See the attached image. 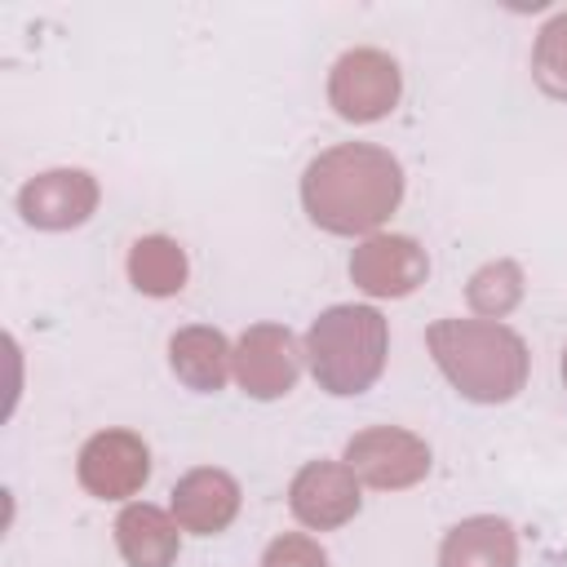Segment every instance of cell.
Listing matches in <instances>:
<instances>
[{
  "instance_id": "7a4b0ae2",
  "label": "cell",
  "mask_w": 567,
  "mask_h": 567,
  "mask_svg": "<svg viewBox=\"0 0 567 567\" xmlns=\"http://www.w3.org/2000/svg\"><path fill=\"white\" fill-rule=\"evenodd\" d=\"M425 346L452 390L470 403H509L532 372L527 341L496 319H434Z\"/></svg>"
},
{
  "instance_id": "4fadbf2b",
  "label": "cell",
  "mask_w": 567,
  "mask_h": 567,
  "mask_svg": "<svg viewBox=\"0 0 567 567\" xmlns=\"http://www.w3.org/2000/svg\"><path fill=\"white\" fill-rule=\"evenodd\" d=\"M115 549L128 567H173L182 554V527L168 509L133 501L115 518Z\"/></svg>"
},
{
  "instance_id": "6da1fadb",
  "label": "cell",
  "mask_w": 567,
  "mask_h": 567,
  "mask_svg": "<svg viewBox=\"0 0 567 567\" xmlns=\"http://www.w3.org/2000/svg\"><path fill=\"white\" fill-rule=\"evenodd\" d=\"M403 204V164L372 142L319 151L301 173V208L328 235H377Z\"/></svg>"
},
{
  "instance_id": "5bb4252c",
  "label": "cell",
  "mask_w": 567,
  "mask_h": 567,
  "mask_svg": "<svg viewBox=\"0 0 567 567\" xmlns=\"http://www.w3.org/2000/svg\"><path fill=\"white\" fill-rule=\"evenodd\" d=\"M439 567H518L514 523L501 514L461 518L439 545Z\"/></svg>"
},
{
  "instance_id": "30bf717a",
  "label": "cell",
  "mask_w": 567,
  "mask_h": 567,
  "mask_svg": "<svg viewBox=\"0 0 567 567\" xmlns=\"http://www.w3.org/2000/svg\"><path fill=\"white\" fill-rule=\"evenodd\" d=\"M97 177L89 168H44L22 182L18 213L35 230H75L97 213Z\"/></svg>"
},
{
  "instance_id": "d6986e66",
  "label": "cell",
  "mask_w": 567,
  "mask_h": 567,
  "mask_svg": "<svg viewBox=\"0 0 567 567\" xmlns=\"http://www.w3.org/2000/svg\"><path fill=\"white\" fill-rule=\"evenodd\" d=\"M563 385H567V346H563Z\"/></svg>"
},
{
  "instance_id": "e0dca14e",
  "label": "cell",
  "mask_w": 567,
  "mask_h": 567,
  "mask_svg": "<svg viewBox=\"0 0 567 567\" xmlns=\"http://www.w3.org/2000/svg\"><path fill=\"white\" fill-rule=\"evenodd\" d=\"M532 80L540 84V93L567 102V9L554 13L532 44Z\"/></svg>"
},
{
  "instance_id": "8992f818",
  "label": "cell",
  "mask_w": 567,
  "mask_h": 567,
  "mask_svg": "<svg viewBox=\"0 0 567 567\" xmlns=\"http://www.w3.org/2000/svg\"><path fill=\"white\" fill-rule=\"evenodd\" d=\"M306 346L284 323H252L235 341V381L248 399H284L301 377Z\"/></svg>"
},
{
  "instance_id": "2e32d148",
  "label": "cell",
  "mask_w": 567,
  "mask_h": 567,
  "mask_svg": "<svg viewBox=\"0 0 567 567\" xmlns=\"http://www.w3.org/2000/svg\"><path fill=\"white\" fill-rule=\"evenodd\" d=\"M523 292H527V275H523V266L509 261V257H496V261L478 266V270L470 275V284H465L470 310H474L478 319H496V323L523 301Z\"/></svg>"
},
{
  "instance_id": "3957f363",
  "label": "cell",
  "mask_w": 567,
  "mask_h": 567,
  "mask_svg": "<svg viewBox=\"0 0 567 567\" xmlns=\"http://www.w3.org/2000/svg\"><path fill=\"white\" fill-rule=\"evenodd\" d=\"M306 363L319 390L354 399L372 390L390 359V323L377 306H328L306 328Z\"/></svg>"
},
{
  "instance_id": "9a60e30c",
  "label": "cell",
  "mask_w": 567,
  "mask_h": 567,
  "mask_svg": "<svg viewBox=\"0 0 567 567\" xmlns=\"http://www.w3.org/2000/svg\"><path fill=\"white\" fill-rule=\"evenodd\" d=\"M124 266H128V284L142 297H177L186 288V275H190L186 248L177 239H168V235H142V239H133Z\"/></svg>"
},
{
  "instance_id": "8fae6325",
  "label": "cell",
  "mask_w": 567,
  "mask_h": 567,
  "mask_svg": "<svg viewBox=\"0 0 567 567\" xmlns=\"http://www.w3.org/2000/svg\"><path fill=\"white\" fill-rule=\"evenodd\" d=\"M239 505H244V492H239L235 474H226L217 465L186 470L173 483V496H168V514L190 536H217V532H226L239 518Z\"/></svg>"
},
{
  "instance_id": "5b68a950",
  "label": "cell",
  "mask_w": 567,
  "mask_h": 567,
  "mask_svg": "<svg viewBox=\"0 0 567 567\" xmlns=\"http://www.w3.org/2000/svg\"><path fill=\"white\" fill-rule=\"evenodd\" d=\"M363 487L403 492L430 474V443L403 425H368L346 443L341 456Z\"/></svg>"
},
{
  "instance_id": "52a82bcc",
  "label": "cell",
  "mask_w": 567,
  "mask_h": 567,
  "mask_svg": "<svg viewBox=\"0 0 567 567\" xmlns=\"http://www.w3.org/2000/svg\"><path fill=\"white\" fill-rule=\"evenodd\" d=\"M75 478L97 501H128L151 478V447L133 430H97L75 456Z\"/></svg>"
},
{
  "instance_id": "ba28073f",
  "label": "cell",
  "mask_w": 567,
  "mask_h": 567,
  "mask_svg": "<svg viewBox=\"0 0 567 567\" xmlns=\"http://www.w3.org/2000/svg\"><path fill=\"white\" fill-rule=\"evenodd\" d=\"M430 275V257L412 235H390L377 230L354 244L350 252V284L377 301H399L412 297Z\"/></svg>"
},
{
  "instance_id": "7c38bea8",
  "label": "cell",
  "mask_w": 567,
  "mask_h": 567,
  "mask_svg": "<svg viewBox=\"0 0 567 567\" xmlns=\"http://www.w3.org/2000/svg\"><path fill=\"white\" fill-rule=\"evenodd\" d=\"M168 368H173V377L186 390L217 394L235 377V346L226 341L221 328L190 323V328H177L173 332V341H168Z\"/></svg>"
},
{
  "instance_id": "9c48e42d",
  "label": "cell",
  "mask_w": 567,
  "mask_h": 567,
  "mask_svg": "<svg viewBox=\"0 0 567 567\" xmlns=\"http://www.w3.org/2000/svg\"><path fill=\"white\" fill-rule=\"evenodd\" d=\"M288 509L310 532H337L363 509V483L346 461H306L288 483Z\"/></svg>"
},
{
  "instance_id": "277c9868",
  "label": "cell",
  "mask_w": 567,
  "mask_h": 567,
  "mask_svg": "<svg viewBox=\"0 0 567 567\" xmlns=\"http://www.w3.org/2000/svg\"><path fill=\"white\" fill-rule=\"evenodd\" d=\"M403 97V71L385 49H346L328 71V106L346 124H377Z\"/></svg>"
},
{
  "instance_id": "ac0fdd59",
  "label": "cell",
  "mask_w": 567,
  "mask_h": 567,
  "mask_svg": "<svg viewBox=\"0 0 567 567\" xmlns=\"http://www.w3.org/2000/svg\"><path fill=\"white\" fill-rule=\"evenodd\" d=\"M261 567H328V554L315 536L306 532H284L266 545L261 554Z\"/></svg>"
}]
</instances>
